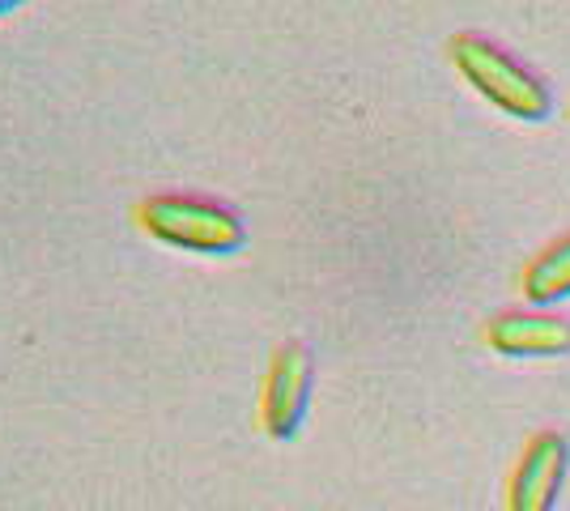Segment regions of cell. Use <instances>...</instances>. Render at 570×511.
<instances>
[{
  "instance_id": "6",
  "label": "cell",
  "mask_w": 570,
  "mask_h": 511,
  "mask_svg": "<svg viewBox=\"0 0 570 511\" xmlns=\"http://www.w3.org/2000/svg\"><path fill=\"white\" fill-rule=\"evenodd\" d=\"M523 294L537 307L570 298V230L562 239H553L532 265L523 268Z\"/></svg>"
},
{
  "instance_id": "3",
  "label": "cell",
  "mask_w": 570,
  "mask_h": 511,
  "mask_svg": "<svg viewBox=\"0 0 570 511\" xmlns=\"http://www.w3.org/2000/svg\"><path fill=\"white\" fill-rule=\"evenodd\" d=\"M311 384H315V358L303 341H285L273 354L268 380H264L261 417L264 431L273 439H294L311 405Z\"/></svg>"
},
{
  "instance_id": "4",
  "label": "cell",
  "mask_w": 570,
  "mask_h": 511,
  "mask_svg": "<svg viewBox=\"0 0 570 511\" xmlns=\"http://www.w3.org/2000/svg\"><path fill=\"white\" fill-rule=\"evenodd\" d=\"M570 448L558 431H541L523 448L520 469L511 478V511H553L567 478Z\"/></svg>"
},
{
  "instance_id": "1",
  "label": "cell",
  "mask_w": 570,
  "mask_h": 511,
  "mask_svg": "<svg viewBox=\"0 0 570 511\" xmlns=\"http://www.w3.org/2000/svg\"><path fill=\"white\" fill-rule=\"evenodd\" d=\"M149 239L188 256H235L247 244V222L226 200L200 193H154L137 205Z\"/></svg>"
},
{
  "instance_id": "2",
  "label": "cell",
  "mask_w": 570,
  "mask_h": 511,
  "mask_svg": "<svg viewBox=\"0 0 570 511\" xmlns=\"http://www.w3.org/2000/svg\"><path fill=\"white\" fill-rule=\"evenodd\" d=\"M455 73L473 86L490 107L507 111L511 120L541 124L553 111V95L532 69H523L511 51H502L485 35H455L448 43Z\"/></svg>"
},
{
  "instance_id": "5",
  "label": "cell",
  "mask_w": 570,
  "mask_h": 511,
  "mask_svg": "<svg viewBox=\"0 0 570 511\" xmlns=\"http://www.w3.org/2000/svg\"><path fill=\"white\" fill-rule=\"evenodd\" d=\"M485 341L507 358H558L570 350V320L549 312H507L490 320Z\"/></svg>"
},
{
  "instance_id": "7",
  "label": "cell",
  "mask_w": 570,
  "mask_h": 511,
  "mask_svg": "<svg viewBox=\"0 0 570 511\" xmlns=\"http://www.w3.org/2000/svg\"><path fill=\"white\" fill-rule=\"evenodd\" d=\"M26 0H0V18H4V13H13V9H22Z\"/></svg>"
}]
</instances>
